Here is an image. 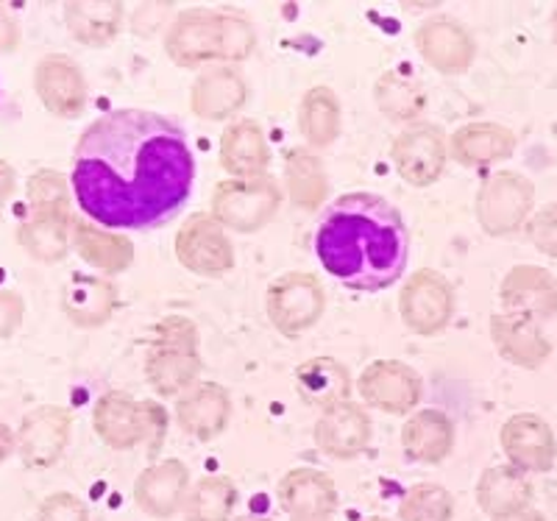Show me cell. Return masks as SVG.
<instances>
[{
	"mask_svg": "<svg viewBox=\"0 0 557 521\" xmlns=\"http://www.w3.org/2000/svg\"><path fill=\"white\" fill-rule=\"evenodd\" d=\"M196 157L187 134L148 109L98 117L73 153V193L103 230H151L190 198Z\"/></svg>",
	"mask_w": 557,
	"mask_h": 521,
	"instance_id": "obj_1",
	"label": "cell"
},
{
	"mask_svg": "<svg viewBox=\"0 0 557 521\" xmlns=\"http://www.w3.org/2000/svg\"><path fill=\"white\" fill-rule=\"evenodd\" d=\"M315 255L341 285L380 293L396 285L410 257V232L401 212L376 193H346L323 210Z\"/></svg>",
	"mask_w": 557,
	"mask_h": 521,
	"instance_id": "obj_2",
	"label": "cell"
},
{
	"mask_svg": "<svg viewBox=\"0 0 557 521\" xmlns=\"http://www.w3.org/2000/svg\"><path fill=\"white\" fill-rule=\"evenodd\" d=\"M257 48L251 20L228 9H184L165 34V51L173 64L196 71L218 59L243 62Z\"/></svg>",
	"mask_w": 557,
	"mask_h": 521,
	"instance_id": "obj_3",
	"label": "cell"
},
{
	"mask_svg": "<svg viewBox=\"0 0 557 521\" xmlns=\"http://www.w3.org/2000/svg\"><path fill=\"white\" fill-rule=\"evenodd\" d=\"M201 355L193 321L182 315L162 319L146 351V380L159 396H184L198 385Z\"/></svg>",
	"mask_w": 557,
	"mask_h": 521,
	"instance_id": "obj_4",
	"label": "cell"
},
{
	"mask_svg": "<svg viewBox=\"0 0 557 521\" xmlns=\"http://www.w3.org/2000/svg\"><path fill=\"white\" fill-rule=\"evenodd\" d=\"M282 207V187L271 173L253 178H226L212 193V212L209 215L223 230L237 235L265 230Z\"/></svg>",
	"mask_w": 557,
	"mask_h": 521,
	"instance_id": "obj_5",
	"label": "cell"
},
{
	"mask_svg": "<svg viewBox=\"0 0 557 521\" xmlns=\"http://www.w3.org/2000/svg\"><path fill=\"white\" fill-rule=\"evenodd\" d=\"M535 207V187L516 171H496L485 176L476 190V221L491 237H507L530 223Z\"/></svg>",
	"mask_w": 557,
	"mask_h": 521,
	"instance_id": "obj_6",
	"label": "cell"
},
{
	"mask_svg": "<svg viewBox=\"0 0 557 521\" xmlns=\"http://www.w3.org/2000/svg\"><path fill=\"white\" fill-rule=\"evenodd\" d=\"M92 426L109 449L128 451L151 438L153 430L162 433L165 413L153 401H137L123 390H109L92 407Z\"/></svg>",
	"mask_w": 557,
	"mask_h": 521,
	"instance_id": "obj_7",
	"label": "cell"
},
{
	"mask_svg": "<svg viewBox=\"0 0 557 521\" xmlns=\"http://www.w3.org/2000/svg\"><path fill=\"white\" fill-rule=\"evenodd\" d=\"M271 324L285 337H296L312 330L326 310V290L321 280L307 271H290L271 282L265 296Z\"/></svg>",
	"mask_w": 557,
	"mask_h": 521,
	"instance_id": "obj_8",
	"label": "cell"
},
{
	"mask_svg": "<svg viewBox=\"0 0 557 521\" xmlns=\"http://www.w3.org/2000/svg\"><path fill=\"white\" fill-rule=\"evenodd\" d=\"M391 160L410 187L435 185L449 160V137L435 123H410L393 137Z\"/></svg>",
	"mask_w": 557,
	"mask_h": 521,
	"instance_id": "obj_9",
	"label": "cell"
},
{
	"mask_svg": "<svg viewBox=\"0 0 557 521\" xmlns=\"http://www.w3.org/2000/svg\"><path fill=\"white\" fill-rule=\"evenodd\" d=\"M455 287L432 268H421L405 282L399 293V315L410 332L421 337L437 335L455 315Z\"/></svg>",
	"mask_w": 557,
	"mask_h": 521,
	"instance_id": "obj_10",
	"label": "cell"
},
{
	"mask_svg": "<svg viewBox=\"0 0 557 521\" xmlns=\"http://www.w3.org/2000/svg\"><path fill=\"white\" fill-rule=\"evenodd\" d=\"M176 260L190 274L203 276V280H221L235 268V246L215 218L198 212L187 218L176 232Z\"/></svg>",
	"mask_w": 557,
	"mask_h": 521,
	"instance_id": "obj_11",
	"label": "cell"
},
{
	"mask_svg": "<svg viewBox=\"0 0 557 521\" xmlns=\"http://www.w3.org/2000/svg\"><path fill=\"white\" fill-rule=\"evenodd\" d=\"M362 401L387 415H407L424 394V382L412 365L401 360L371 362L357 380Z\"/></svg>",
	"mask_w": 557,
	"mask_h": 521,
	"instance_id": "obj_12",
	"label": "cell"
},
{
	"mask_svg": "<svg viewBox=\"0 0 557 521\" xmlns=\"http://www.w3.org/2000/svg\"><path fill=\"white\" fill-rule=\"evenodd\" d=\"M416 48L432 71L444 76H460L476 59L474 34L449 14L424 20L416 32Z\"/></svg>",
	"mask_w": 557,
	"mask_h": 521,
	"instance_id": "obj_13",
	"label": "cell"
},
{
	"mask_svg": "<svg viewBox=\"0 0 557 521\" xmlns=\"http://www.w3.org/2000/svg\"><path fill=\"white\" fill-rule=\"evenodd\" d=\"M73 415L57 405H45L32 410L23 419L17 435V455L23 466L32 471H48L59 463L67 449Z\"/></svg>",
	"mask_w": 557,
	"mask_h": 521,
	"instance_id": "obj_14",
	"label": "cell"
},
{
	"mask_svg": "<svg viewBox=\"0 0 557 521\" xmlns=\"http://www.w3.org/2000/svg\"><path fill=\"white\" fill-rule=\"evenodd\" d=\"M499 444L510 466L524 474H546L557 460V441L552 426L535 413H516L505 421Z\"/></svg>",
	"mask_w": 557,
	"mask_h": 521,
	"instance_id": "obj_15",
	"label": "cell"
},
{
	"mask_svg": "<svg viewBox=\"0 0 557 521\" xmlns=\"http://www.w3.org/2000/svg\"><path fill=\"white\" fill-rule=\"evenodd\" d=\"M190 496V471L182 460H159L134 480V503L151 519H173Z\"/></svg>",
	"mask_w": 557,
	"mask_h": 521,
	"instance_id": "obj_16",
	"label": "cell"
},
{
	"mask_svg": "<svg viewBox=\"0 0 557 521\" xmlns=\"http://www.w3.org/2000/svg\"><path fill=\"white\" fill-rule=\"evenodd\" d=\"M276 499L278 508L298 521L332 519L337 510V488L332 477L310 466L287 471L276 485Z\"/></svg>",
	"mask_w": 557,
	"mask_h": 521,
	"instance_id": "obj_17",
	"label": "cell"
},
{
	"mask_svg": "<svg viewBox=\"0 0 557 521\" xmlns=\"http://www.w3.org/2000/svg\"><path fill=\"white\" fill-rule=\"evenodd\" d=\"M34 89L45 109L64 121L82 115L84 103H87V78H84L82 67L64 53H51L37 64Z\"/></svg>",
	"mask_w": 557,
	"mask_h": 521,
	"instance_id": "obj_18",
	"label": "cell"
},
{
	"mask_svg": "<svg viewBox=\"0 0 557 521\" xmlns=\"http://www.w3.org/2000/svg\"><path fill=\"white\" fill-rule=\"evenodd\" d=\"M371 415L362 405L355 401H341V405L323 410L315 421V446L335 460H351L362 455L371 441Z\"/></svg>",
	"mask_w": 557,
	"mask_h": 521,
	"instance_id": "obj_19",
	"label": "cell"
},
{
	"mask_svg": "<svg viewBox=\"0 0 557 521\" xmlns=\"http://www.w3.org/2000/svg\"><path fill=\"white\" fill-rule=\"evenodd\" d=\"M248 101V84L232 64H212L198 73L190 89V109L198 121H226Z\"/></svg>",
	"mask_w": 557,
	"mask_h": 521,
	"instance_id": "obj_20",
	"label": "cell"
},
{
	"mask_svg": "<svg viewBox=\"0 0 557 521\" xmlns=\"http://www.w3.org/2000/svg\"><path fill=\"white\" fill-rule=\"evenodd\" d=\"M499 299L505 312L541 324L557 315V282L541 265H516L502 280Z\"/></svg>",
	"mask_w": 557,
	"mask_h": 521,
	"instance_id": "obj_21",
	"label": "cell"
},
{
	"mask_svg": "<svg viewBox=\"0 0 557 521\" xmlns=\"http://www.w3.org/2000/svg\"><path fill=\"white\" fill-rule=\"evenodd\" d=\"M491 340L502 360L519 369H539L549 360L552 344L539 321L513 315V312H494L491 315Z\"/></svg>",
	"mask_w": 557,
	"mask_h": 521,
	"instance_id": "obj_22",
	"label": "cell"
},
{
	"mask_svg": "<svg viewBox=\"0 0 557 521\" xmlns=\"http://www.w3.org/2000/svg\"><path fill=\"white\" fill-rule=\"evenodd\" d=\"M232 419V396L218 382H198L176 401V421L196 441H212L223 433Z\"/></svg>",
	"mask_w": 557,
	"mask_h": 521,
	"instance_id": "obj_23",
	"label": "cell"
},
{
	"mask_svg": "<svg viewBox=\"0 0 557 521\" xmlns=\"http://www.w3.org/2000/svg\"><path fill=\"white\" fill-rule=\"evenodd\" d=\"M516 151V134L502 123L471 121L449 137V157L462 168H491L510 160Z\"/></svg>",
	"mask_w": 557,
	"mask_h": 521,
	"instance_id": "obj_24",
	"label": "cell"
},
{
	"mask_svg": "<svg viewBox=\"0 0 557 521\" xmlns=\"http://www.w3.org/2000/svg\"><path fill=\"white\" fill-rule=\"evenodd\" d=\"M221 165L232 178L265 176L271 148L260 123L248 117L228 123L221 137Z\"/></svg>",
	"mask_w": 557,
	"mask_h": 521,
	"instance_id": "obj_25",
	"label": "cell"
},
{
	"mask_svg": "<svg viewBox=\"0 0 557 521\" xmlns=\"http://www.w3.org/2000/svg\"><path fill=\"white\" fill-rule=\"evenodd\" d=\"M401 449L412 463H441L455 449V424L444 410H418L401 426Z\"/></svg>",
	"mask_w": 557,
	"mask_h": 521,
	"instance_id": "obj_26",
	"label": "cell"
},
{
	"mask_svg": "<svg viewBox=\"0 0 557 521\" xmlns=\"http://www.w3.org/2000/svg\"><path fill=\"white\" fill-rule=\"evenodd\" d=\"M62 310L82 330H96L107 324L117 310V287L101 276H70L62 290Z\"/></svg>",
	"mask_w": 557,
	"mask_h": 521,
	"instance_id": "obj_27",
	"label": "cell"
},
{
	"mask_svg": "<svg viewBox=\"0 0 557 521\" xmlns=\"http://www.w3.org/2000/svg\"><path fill=\"white\" fill-rule=\"evenodd\" d=\"M296 394L310 407H330L348 401L351 394V374L335 357H312L296 369Z\"/></svg>",
	"mask_w": 557,
	"mask_h": 521,
	"instance_id": "obj_28",
	"label": "cell"
},
{
	"mask_svg": "<svg viewBox=\"0 0 557 521\" xmlns=\"http://www.w3.org/2000/svg\"><path fill=\"white\" fill-rule=\"evenodd\" d=\"M73 248L78 251L84 262L103 271V274H123L134 262V246L128 237L121 232L103 230V226H92V223H73L70 232Z\"/></svg>",
	"mask_w": 557,
	"mask_h": 521,
	"instance_id": "obj_29",
	"label": "cell"
},
{
	"mask_svg": "<svg viewBox=\"0 0 557 521\" xmlns=\"http://www.w3.org/2000/svg\"><path fill=\"white\" fill-rule=\"evenodd\" d=\"M532 499V483L524 471L513 469V466H491L476 483V505L485 516L496 519V516L516 513V510L530 508Z\"/></svg>",
	"mask_w": 557,
	"mask_h": 521,
	"instance_id": "obj_30",
	"label": "cell"
},
{
	"mask_svg": "<svg viewBox=\"0 0 557 521\" xmlns=\"http://www.w3.org/2000/svg\"><path fill=\"white\" fill-rule=\"evenodd\" d=\"M298 132L310 148H330L343 132V107L332 87H310L298 107Z\"/></svg>",
	"mask_w": 557,
	"mask_h": 521,
	"instance_id": "obj_31",
	"label": "cell"
},
{
	"mask_svg": "<svg viewBox=\"0 0 557 521\" xmlns=\"http://www.w3.org/2000/svg\"><path fill=\"white\" fill-rule=\"evenodd\" d=\"M64 23L70 37L89 48H103L112 42L123 28V7L114 0H84V3H67L64 7Z\"/></svg>",
	"mask_w": 557,
	"mask_h": 521,
	"instance_id": "obj_32",
	"label": "cell"
},
{
	"mask_svg": "<svg viewBox=\"0 0 557 521\" xmlns=\"http://www.w3.org/2000/svg\"><path fill=\"white\" fill-rule=\"evenodd\" d=\"M285 182L290 201L298 210H318L330 193L326 185V168H323L321 157L310 148H296L287 153L285 160Z\"/></svg>",
	"mask_w": 557,
	"mask_h": 521,
	"instance_id": "obj_33",
	"label": "cell"
},
{
	"mask_svg": "<svg viewBox=\"0 0 557 521\" xmlns=\"http://www.w3.org/2000/svg\"><path fill=\"white\" fill-rule=\"evenodd\" d=\"M374 101L387 121L407 123L410 126V123H416L418 117L424 115L426 92L416 78L391 71L376 82Z\"/></svg>",
	"mask_w": 557,
	"mask_h": 521,
	"instance_id": "obj_34",
	"label": "cell"
},
{
	"mask_svg": "<svg viewBox=\"0 0 557 521\" xmlns=\"http://www.w3.org/2000/svg\"><path fill=\"white\" fill-rule=\"evenodd\" d=\"M237 505V485L223 474L201 477L184 505V521H228Z\"/></svg>",
	"mask_w": 557,
	"mask_h": 521,
	"instance_id": "obj_35",
	"label": "cell"
},
{
	"mask_svg": "<svg viewBox=\"0 0 557 521\" xmlns=\"http://www.w3.org/2000/svg\"><path fill=\"white\" fill-rule=\"evenodd\" d=\"M70 232L73 223L48 221V218H32L20 226V246L39 262H59L70 251Z\"/></svg>",
	"mask_w": 557,
	"mask_h": 521,
	"instance_id": "obj_36",
	"label": "cell"
},
{
	"mask_svg": "<svg viewBox=\"0 0 557 521\" xmlns=\"http://www.w3.org/2000/svg\"><path fill=\"white\" fill-rule=\"evenodd\" d=\"M455 496L437 483H416L399 503L401 521H451Z\"/></svg>",
	"mask_w": 557,
	"mask_h": 521,
	"instance_id": "obj_37",
	"label": "cell"
},
{
	"mask_svg": "<svg viewBox=\"0 0 557 521\" xmlns=\"http://www.w3.org/2000/svg\"><path fill=\"white\" fill-rule=\"evenodd\" d=\"M28 201H32L34 218L70 223V196L67 178L57 171H39L28 182Z\"/></svg>",
	"mask_w": 557,
	"mask_h": 521,
	"instance_id": "obj_38",
	"label": "cell"
},
{
	"mask_svg": "<svg viewBox=\"0 0 557 521\" xmlns=\"http://www.w3.org/2000/svg\"><path fill=\"white\" fill-rule=\"evenodd\" d=\"M527 235H530V243L539 248L541 255L557 257V201L544 207L539 215L530 218Z\"/></svg>",
	"mask_w": 557,
	"mask_h": 521,
	"instance_id": "obj_39",
	"label": "cell"
},
{
	"mask_svg": "<svg viewBox=\"0 0 557 521\" xmlns=\"http://www.w3.org/2000/svg\"><path fill=\"white\" fill-rule=\"evenodd\" d=\"M37 521H89V510L78 496L59 491L39 505Z\"/></svg>",
	"mask_w": 557,
	"mask_h": 521,
	"instance_id": "obj_40",
	"label": "cell"
},
{
	"mask_svg": "<svg viewBox=\"0 0 557 521\" xmlns=\"http://www.w3.org/2000/svg\"><path fill=\"white\" fill-rule=\"evenodd\" d=\"M23 299L12 290H0V337H9L23 321Z\"/></svg>",
	"mask_w": 557,
	"mask_h": 521,
	"instance_id": "obj_41",
	"label": "cell"
},
{
	"mask_svg": "<svg viewBox=\"0 0 557 521\" xmlns=\"http://www.w3.org/2000/svg\"><path fill=\"white\" fill-rule=\"evenodd\" d=\"M20 42V32H17V23H14L12 14L7 9L0 7V53H9L14 51Z\"/></svg>",
	"mask_w": 557,
	"mask_h": 521,
	"instance_id": "obj_42",
	"label": "cell"
},
{
	"mask_svg": "<svg viewBox=\"0 0 557 521\" xmlns=\"http://www.w3.org/2000/svg\"><path fill=\"white\" fill-rule=\"evenodd\" d=\"M14 193V171L9 162L0 160V210H3V203H7V198Z\"/></svg>",
	"mask_w": 557,
	"mask_h": 521,
	"instance_id": "obj_43",
	"label": "cell"
},
{
	"mask_svg": "<svg viewBox=\"0 0 557 521\" xmlns=\"http://www.w3.org/2000/svg\"><path fill=\"white\" fill-rule=\"evenodd\" d=\"M14 449H17V438H14L12 430L0 421V463H3Z\"/></svg>",
	"mask_w": 557,
	"mask_h": 521,
	"instance_id": "obj_44",
	"label": "cell"
},
{
	"mask_svg": "<svg viewBox=\"0 0 557 521\" xmlns=\"http://www.w3.org/2000/svg\"><path fill=\"white\" fill-rule=\"evenodd\" d=\"M491 521H546V516L535 508H524V510H516V513L496 516V519Z\"/></svg>",
	"mask_w": 557,
	"mask_h": 521,
	"instance_id": "obj_45",
	"label": "cell"
},
{
	"mask_svg": "<svg viewBox=\"0 0 557 521\" xmlns=\"http://www.w3.org/2000/svg\"><path fill=\"white\" fill-rule=\"evenodd\" d=\"M237 521H271V519H262V516H246V519H237Z\"/></svg>",
	"mask_w": 557,
	"mask_h": 521,
	"instance_id": "obj_46",
	"label": "cell"
},
{
	"mask_svg": "<svg viewBox=\"0 0 557 521\" xmlns=\"http://www.w3.org/2000/svg\"><path fill=\"white\" fill-rule=\"evenodd\" d=\"M555 42H557V12H555Z\"/></svg>",
	"mask_w": 557,
	"mask_h": 521,
	"instance_id": "obj_47",
	"label": "cell"
},
{
	"mask_svg": "<svg viewBox=\"0 0 557 521\" xmlns=\"http://www.w3.org/2000/svg\"><path fill=\"white\" fill-rule=\"evenodd\" d=\"M366 521H391V519H366Z\"/></svg>",
	"mask_w": 557,
	"mask_h": 521,
	"instance_id": "obj_48",
	"label": "cell"
},
{
	"mask_svg": "<svg viewBox=\"0 0 557 521\" xmlns=\"http://www.w3.org/2000/svg\"><path fill=\"white\" fill-rule=\"evenodd\" d=\"M290 521H298V519H290ZM323 521H332V519H323Z\"/></svg>",
	"mask_w": 557,
	"mask_h": 521,
	"instance_id": "obj_49",
	"label": "cell"
}]
</instances>
